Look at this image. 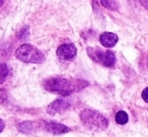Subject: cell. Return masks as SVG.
I'll return each instance as SVG.
<instances>
[{
  "instance_id": "1",
  "label": "cell",
  "mask_w": 148,
  "mask_h": 137,
  "mask_svg": "<svg viewBox=\"0 0 148 137\" xmlns=\"http://www.w3.org/2000/svg\"><path fill=\"white\" fill-rule=\"evenodd\" d=\"M42 86L45 90L65 97L87 87L88 83L84 79H69V78L56 76L45 79Z\"/></svg>"
},
{
  "instance_id": "2",
  "label": "cell",
  "mask_w": 148,
  "mask_h": 137,
  "mask_svg": "<svg viewBox=\"0 0 148 137\" xmlns=\"http://www.w3.org/2000/svg\"><path fill=\"white\" fill-rule=\"evenodd\" d=\"M80 119L85 127L90 130H106L108 120L101 113L93 109H84L80 113Z\"/></svg>"
},
{
  "instance_id": "3",
  "label": "cell",
  "mask_w": 148,
  "mask_h": 137,
  "mask_svg": "<svg viewBox=\"0 0 148 137\" xmlns=\"http://www.w3.org/2000/svg\"><path fill=\"white\" fill-rule=\"evenodd\" d=\"M16 57L24 63L38 64L45 61V56L37 47H33L29 43L22 44L16 51Z\"/></svg>"
},
{
  "instance_id": "4",
  "label": "cell",
  "mask_w": 148,
  "mask_h": 137,
  "mask_svg": "<svg viewBox=\"0 0 148 137\" xmlns=\"http://www.w3.org/2000/svg\"><path fill=\"white\" fill-rule=\"evenodd\" d=\"M87 54L92 61L105 67H113L116 62L115 55L110 50H101L99 47H88Z\"/></svg>"
},
{
  "instance_id": "5",
  "label": "cell",
  "mask_w": 148,
  "mask_h": 137,
  "mask_svg": "<svg viewBox=\"0 0 148 137\" xmlns=\"http://www.w3.org/2000/svg\"><path fill=\"white\" fill-rule=\"evenodd\" d=\"M71 107V103L67 99L65 98H57L56 100L53 101L49 106H48L47 110L48 113L51 115H56V113H62L64 111H66L69 108Z\"/></svg>"
},
{
  "instance_id": "6",
  "label": "cell",
  "mask_w": 148,
  "mask_h": 137,
  "mask_svg": "<svg viewBox=\"0 0 148 137\" xmlns=\"http://www.w3.org/2000/svg\"><path fill=\"white\" fill-rule=\"evenodd\" d=\"M42 128L46 131L53 133L55 135L64 134V133H67L71 131V129L67 126L60 124V123L53 122V121H45V122H42Z\"/></svg>"
},
{
  "instance_id": "7",
  "label": "cell",
  "mask_w": 148,
  "mask_h": 137,
  "mask_svg": "<svg viewBox=\"0 0 148 137\" xmlns=\"http://www.w3.org/2000/svg\"><path fill=\"white\" fill-rule=\"evenodd\" d=\"M77 55V47L73 43H64L57 50V56L62 60H72Z\"/></svg>"
},
{
  "instance_id": "8",
  "label": "cell",
  "mask_w": 148,
  "mask_h": 137,
  "mask_svg": "<svg viewBox=\"0 0 148 137\" xmlns=\"http://www.w3.org/2000/svg\"><path fill=\"white\" fill-rule=\"evenodd\" d=\"M118 41V36L112 32H104L99 36V42L104 47L110 49L113 47Z\"/></svg>"
},
{
  "instance_id": "9",
  "label": "cell",
  "mask_w": 148,
  "mask_h": 137,
  "mask_svg": "<svg viewBox=\"0 0 148 137\" xmlns=\"http://www.w3.org/2000/svg\"><path fill=\"white\" fill-rule=\"evenodd\" d=\"M115 121L118 125H125L128 122V115L124 110H119L115 115Z\"/></svg>"
},
{
  "instance_id": "10",
  "label": "cell",
  "mask_w": 148,
  "mask_h": 137,
  "mask_svg": "<svg viewBox=\"0 0 148 137\" xmlns=\"http://www.w3.org/2000/svg\"><path fill=\"white\" fill-rule=\"evenodd\" d=\"M18 129L23 133H30L32 130L34 129V125H33V123L32 122L26 121V122L20 123V124L18 125Z\"/></svg>"
},
{
  "instance_id": "11",
  "label": "cell",
  "mask_w": 148,
  "mask_h": 137,
  "mask_svg": "<svg viewBox=\"0 0 148 137\" xmlns=\"http://www.w3.org/2000/svg\"><path fill=\"white\" fill-rule=\"evenodd\" d=\"M101 4L103 6H105L108 9L115 10L118 8V3L117 1H108V0H104V1H101Z\"/></svg>"
},
{
  "instance_id": "12",
  "label": "cell",
  "mask_w": 148,
  "mask_h": 137,
  "mask_svg": "<svg viewBox=\"0 0 148 137\" xmlns=\"http://www.w3.org/2000/svg\"><path fill=\"white\" fill-rule=\"evenodd\" d=\"M8 73V65L5 63H1V73H0V83H3L4 79L6 78Z\"/></svg>"
},
{
  "instance_id": "13",
  "label": "cell",
  "mask_w": 148,
  "mask_h": 137,
  "mask_svg": "<svg viewBox=\"0 0 148 137\" xmlns=\"http://www.w3.org/2000/svg\"><path fill=\"white\" fill-rule=\"evenodd\" d=\"M141 96H142V99H143L146 103H148V87L142 91V95Z\"/></svg>"
},
{
  "instance_id": "14",
  "label": "cell",
  "mask_w": 148,
  "mask_h": 137,
  "mask_svg": "<svg viewBox=\"0 0 148 137\" xmlns=\"http://www.w3.org/2000/svg\"><path fill=\"white\" fill-rule=\"evenodd\" d=\"M140 3H141L142 5H143L144 7L148 8V0H141Z\"/></svg>"
},
{
  "instance_id": "15",
  "label": "cell",
  "mask_w": 148,
  "mask_h": 137,
  "mask_svg": "<svg viewBox=\"0 0 148 137\" xmlns=\"http://www.w3.org/2000/svg\"><path fill=\"white\" fill-rule=\"evenodd\" d=\"M3 130V121L1 120V131Z\"/></svg>"
}]
</instances>
